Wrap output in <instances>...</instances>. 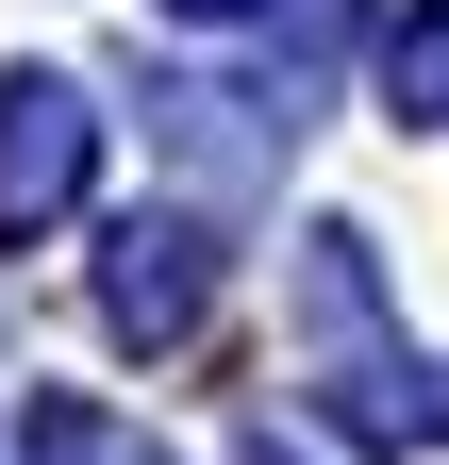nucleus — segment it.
Here are the masks:
<instances>
[{
	"instance_id": "nucleus-3",
	"label": "nucleus",
	"mask_w": 449,
	"mask_h": 465,
	"mask_svg": "<svg viewBox=\"0 0 449 465\" xmlns=\"http://www.w3.org/2000/svg\"><path fill=\"white\" fill-rule=\"evenodd\" d=\"M216 316V232L200 216H117L100 232V332L117 349H184Z\"/></svg>"
},
{
	"instance_id": "nucleus-2",
	"label": "nucleus",
	"mask_w": 449,
	"mask_h": 465,
	"mask_svg": "<svg viewBox=\"0 0 449 465\" xmlns=\"http://www.w3.org/2000/svg\"><path fill=\"white\" fill-rule=\"evenodd\" d=\"M84 183H100V100L67 67H17L0 84V250L50 232V216H84Z\"/></svg>"
},
{
	"instance_id": "nucleus-7",
	"label": "nucleus",
	"mask_w": 449,
	"mask_h": 465,
	"mask_svg": "<svg viewBox=\"0 0 449 465\" xmlns=\"http://www.w3.org/2000/svg\"><path fill=\"white\" fill-rule=\"evenodd\" d=\"M250 465H284V449H250Z\"/></svg>"
},
{
	"instance_id": "nucleus-5",
	"label": "nucleus",
	"mask_w": 449,
	"mask_h": 465,
	"mask_svg": "<svg viewBox=\"0 0 449 465\" xmlns=\"http://www.w3.org/2000/svg\"><path fill=\"white\" fill-rule=\"evenodd\" d=\"M383 100H400L416 134H449V17H400V34H383Z\"/></svg>"
},
{
	"instance_id": "nucleus-1",
	"label": "nucleus",
	"mask_w": 449,
	"mask_h": 465,
	"mask_svg": "<svg viewBox=\"0 0 449 465\" xmlns=\"http://www.w3.org/2000/svg\"><path fill=\"white\" fill-rule=\"evenodd\" d=\"M300 366H316V416L350 449H449V366L383 316V266L350 216L300 232Z\"/></svg>"
},
{
	"instance_id": "nucleus-6",
	"label": "nucleus",
	"mask_w": 449,
	"mask_h": 465,
	"mask_svg": "<svg viewBox=\"0 0 449 465\" xmlns=\"http://www.w3.org/2000/svg\"><path fill=\"white\" fill-rule=\"evenodd\" d=\"M166 17H250V0H166Z\"/></svg>"
},
{
	"instance_id": "nucleus-4",
	"label": "nucleus",
	"mask_w": 449,
	"mask_h": 465,
	"mask_svg": "<svg viewBox=\"0 0 449 465\" xmlns=\"http://www.w3.org/2000/svg\"><path fill=\"white\" fill-rule=\"evenodd\" d=\"M17 465H166V449L117 432L100 399H34V416H17Z\"/></svg>"
}]
</instances>
